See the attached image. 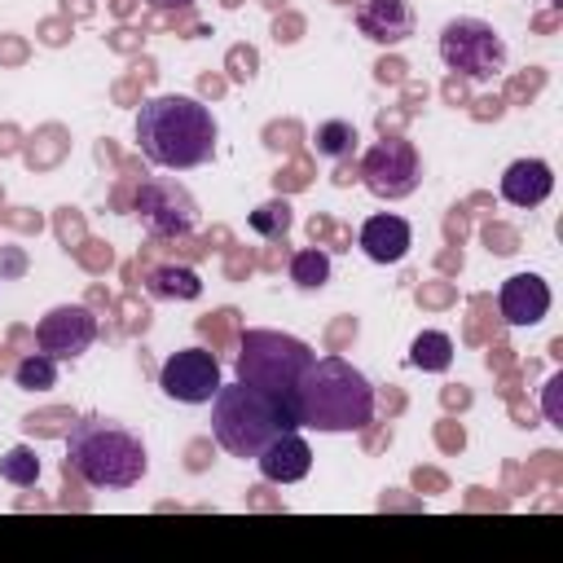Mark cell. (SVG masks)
Here are the masks:
<instances>
[{
  "label": "cell",
  "mask_w": 563,
  "mask_h": 563,
  "mask_svg": "<svg viewBox=\"0 0 563 563\" xmlns=\"http://www.w3.org/2000/svg\"><path fill=\"white\" fill-rule=\"evenodd\" d=\"M290 427V409L251 383H220V391L211 396V435L233 457H255L273 435Z\"/></svg>",
  "instance_id": "cell-4"
},
{
  "label": "cell",
  "mask_w": 563,
  "mask_h": 563,
  "mask_svg": "<svg viewBox=\"0 0 563 563\" xmlns=\"http://www.w3.org/2000/svg\"><path fill=\"white\" fill-rule=\"evenodd\" d=\"M317 361V352L282 330H246L242 334V352H238V383H251L268 396H277L290 409V391L299 387V378L308 374V365Z\"/></svg>",
  "instance_id": "cell-5"
},
{
  "label": "cell",
  "mask_w": 563,
  "mask_h": 563,
  "mask_svg": "<svg viewBox=\"0 0 563 563\" xmlns=\"http://www.w3.org/2000/svg\"><path fill=\"white\" fill-rule=\"evenodd\" d=\"M435 48H440V62L471 84H488L506 70V40L484 18H449L440 26Z\"/></svg>",
  "instance_id": "cell-6"
},
{
  "label": "cell",
  "mask_w": 563,
  "mask_h": 563,
  "mask_svg": "<svg viewBox=\"0 0 563 563\" xmlns=\"http://www.w3.org/2000/svg\"><path fill=\"white\" fill-rule=\"evenodd\" d=\"M145 290L154 295V299H176V303H185V299H198L202 295V277L189 268V264H154L150 273H145Z\"/></svg>",
  "instance_id": "cell-16"
},
{
  "label": "cell",
  "mask_w": 563,
  "mask_h": 563,
  "mask_svg": "<svg viewBox=\"0 0 563 563\" xmlns=\"http://www.w3.org/2000/svg\"><path fill=\"white\" fill-rule=\"evenodd\" d=\"M497 308L506 325H537L550 312V286L537 273H515L497 290Z\"/></svg>",
  "instance_id": "cell-12"
},
{
  "label": "cell",
  "mask_w": 563,
  "mask_h": 563,
  "mask_svg": "<svg viewBox=\"0 0 563 563\" xmlns=\"http://www.w3.org/2000/svg\"><path fill=\"white\" fill-rule=\"evenodd\" d=\"M132 211L136 220L154 233V238H185L194 224H198V202L194 194L172 180V176H150L141 180L136 198H132Z\"/></svg>",
  "instance_id": "cell-8"
},
{
  "label": "cell",
  "mask_w": 563,
  "mask_h": 563,
  "mask_svg": "<svg viewBox=\"0 0 563 563\" xmlns=\"http://www.w3.org/2000/svg\"><path fill=\"white\" fill-rule=\"evenodd\" d=\"M13 383L22 391H48V387H57V361L48 352H26L13 365Z\"/></svg>",
  "instance_id": "cell-19"
},
{
  "label": "cell",
  "mask_w": 563,
  "mask_h": 563,
  "mask_svg": "<svg viewBox=\"0 0 563 563\" xmlns=\"http://www.w3.org/2000/svg\"><path fill=\"white\" fill-rule=\"evenodd\" d=\"M356 31L369 44H400L413 35V9H409V0H361Z\"/></svg>",
  "instance_id": "cell-13"
},
{
  "label": "cell",
  "mask_w": 563,
  "mask_h": 563,
  "mask_svg": "<svg viewBox=\"0 0 563 563\" xmlns=\"http://www.w3.org/2000/svg\"><path fill=\"white\" fill-rule=\"evenodd\" d=\"M545 418L550 427H563V378L559 374L545 383Z\"/></svg>",
  "instance_id": "cell-23"
},
{
  "label": "cell",
  "mask_w": 563,
  "mask_h": 563,
  "mask_svg": "<svg viewBox=\"0 0 563 563\" xmlns=\"http://www.w3.org/2000/svg\"><path fill=\"white\" fill-rule=\"evenodd\" d=\"M361 185L374 194V198H409L418 185H422V158H418V145L413 141H400V136H387V141H374L361 158Z\"/></svg>",
  "instance_id": "cell-7"
},
{
  "label": "cell",
  "mask_w": 563,
  "mask_h": 563,
  "mask_svg": "<svg viewBox=\"0 0 563 563\" xmlns=\"http://www.w3.org/2000/svg\"><path fill=\"white\" fill-rule=\"evenodd\" d=\"M290 282H295L299 290H321V286L330 282V255L317 251V246L295 251V255H290Z\"/></svg>",
  "instance_id": "cell-18"
},
{
  "label": "cell",
  "mask_w": 563,
  "mask_h": 563,
  "mask_svg": "<svg viewBox=\"0 0 563 563\" xmlns=\"http://www.w3.org/2000/svg\"><path fill=\"white\" fill-rule=\"evenodd\" d=\"M409 365L422 369V374H444L453 365V339L444 330H422L409 343Z\"/></svg>",
  "instance_id": "cell-17"
},
{
  "label": "cell",
  "mask_w": 563,
  "mask_h": 563,
  "mask_svg": "<svg viewBox=\"0 0 563 563\" xmlns=\"http://www.w3.org/2000/svg\"><path fill=\"white\" fill-rule=\"evenodd\" d=\"M145 4H154V9H185V4H194V0H145Z\"/></svg>",
  "instance_id": "cell-24"
},
{
  "label": "cell",
  "mask_w": 563,
  "mask_h": 563,
  "mask_svg": "<svg viewBox=\"0 0 563 563\" xmlns=\"http://www.w3.org/2000/svg\"><path fill=\"white\" fill-rule=\"evenodd\" d=\"M0 479L13 484V488H31V484L40 479V457H35V449L13 444V449L0 457Z\"/></svg>",
  "instance_id": "cell-22"
},
{
  "label": "cell",
  "mask_w": 563,
  "mask_h": 563,
  "mask_svg": "<svg viewBox=\"0 0 563 563\" xmlns=\"http://www.w3.org/2000/svg\"><path fill=\"white\" fill-rule=\"evenodd\" d=\"M220 383V361L207 347H180L158 365V387L180 405H207Z\"/></svg>",
  "instance_id": "cell-9"
},
{
  "label": "cell",
  "mask_w": 563,
  "mask_h": 563,
  "mask_svg": "<svg viewBox=\"0 0 563 563\" xmlns=\"http://www.w3.org/2000/svg\"><path fill=\"white\" fill-rule=\"evenodd\" d=\"M290 202L286 198H268V202H260L255 211H251V229L260 233V238H268V242H282L286 233H290Z\"/></svg>",
  "instance_id": "cell-21"
},
{
  "label": "cell",
  "mask_w": 563,
  "mask_h": 563,
  "mask_svg": "<svg viewBox=\"0 0 563 563\" xmlns=\"http://www.w3.org/2000/svg\"><path fill=\"white\" fill-rule=\"evenodd\" d=\"M145 466H150V453L141 435L114 418L88 413L66 431V471L97 493H123L141 484Z\"/></svg>",
  "instance_id": "cell-3"
},
{
  "label": "cell",
  "mask_w": 563,
  "mask_h": 563,
  "mask_svg": "<svg viewBox=\"0 0 563 563\" xmlns=\"http://www.w3.org/2000/svg\"><path fill=\"white\" fill-rule=\"evenodd\" d=\"M413 246V229L405 216H369L361 224V251L374 260V264H400Z\"/></svg>",
  "instance_id": "cell-15"
},
{
  "label": "cell",
  "mask_w": 563,
  "mask_h": 563,
  "mask_svg": "<svg viewBox=\"0 0 563 563\" xmlns=\"http://www.w3.org/2000/svg\"><path fill=\"white\" fill-rule=\"evenodd\" d=\"M312 145H317V154H325V158H347V154L356 150V128H352L347 119H325V123H317Z\"/></svg>",
  "instance_id": "cell-20"
},
{
  "label": "cell",
  "mask_w": 563,
  "mask_h": 563,
  "mask_svg": "<svg viewBox=\"0 0 563 563\" xmlns=\"http://www.w3.org/2000/svg\"><path fill=\"white\" fill-rule=\"evenodd\" d=\"M255 466H260V475H264L268 484H299V479L312 471V449H308V440L290 427V431L273 435V440L255 453Z\"/></svg>",
  "instance_id": "cell-11"
},
{
  "label": "cell",
  "mask_w": 563,
  "mask_h": 563,
  "mask_svg": "<svg viewBox=\"0 0 563 563\" xmlns=\"http://www.w3.org/2000/svg\"><path fill=\"white\" fill-rule=\"evenodd\" d=\"M97 339V317L84 303H57L35 321V343L53 361H75L92 347Z\"/></svg>",
  "instance_id": "cell-10"
},
{
  "label": "cell",
  "mask_w": 563,
  "mask_h": 563,
  "mask_svg": "<svg viewBox=\"0 0 563 563\" xmlns=\"http://www.w3.org/2000/svg\"><path fill=\"white\" fill-rule=\"evenodd\" d=\"M554 194V172L545 158H515L501 172V198L510 207H541Z\"/></svg>",
  "instance_id": "cell-14"
},
{
  "label": "cell",
  "mask_w": 563,
  "mask_h": 563,
  "mask_svg": "<svg viewBox=\"0 0 563 563\" xmlns=\"http://www.w3.org/2000/svg\"><path fill=\"white\" fill-rule=\"evenodd\" d=\"M295 427L312 431H361L374 422V387L369 378L343 356H317L299 387L290 391Z\"/></svg>",
  "instance_id": "cell-2"
},
{
  "label": "cell",
  "mask_w": 563,
  "mask_h": 563,
  "mask_svg": "<svg viewBox=\"0 0 563 563\" xmlns=\"http://www.w3.org/2000/svg\"><path fill=\"white\" fill-rule=\"evenodd\" d=\"M216 136H220V123L198 97L163 92L136 110V145L154 167H167V172L202 167L216 154Z\"/></svg>",
  "instance_id": "cell-1"
}]
</instances>
